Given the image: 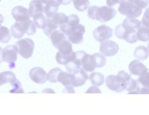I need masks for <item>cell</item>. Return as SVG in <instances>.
I'll list each match as a JSON object with an SVG mask.
<instances>
[{
  "mask_svg": "<svg viewBox=\"0 0 149 115\" xmlns=\"http://www.w3.org/2000/svg\"><path fill=\"white\" fill-rule=\"evenodd\" d=\"M85 93H102L100 89L95 86H91L89 88Z\"/></svg>",
  "mask_w": 149,
  "mask_h": 115,
  "instance_id": "41",
  "label": "cell"
},
{
  "mask_svg": "<svg viewBox=\"0 0 149 115\" xmlns=\"http://www.w3.org/2000/svg\"><path fill=\"white\" fill-rule=\"evenodd\" d=\"M59 52L63 55H68L73 51L72 44L66 38L63 40L56 47Z\"/></svg>",
  "mask_w": 149,
  "mask_h": 115,
  "instance_id": "19",
  "label": "cell"
},
{
  "mask_svg": "<svg viewBox=\"0 0 149 115\" xmlns=\"http://www.w3.org/2000/svg\"><path fill=\"white\" fill-rule=\"evenodd\" d=\"M62 93H75V92L73 86H68V87H65V89L63 91Z\"/></svg>",
  "mask_w": 149,
  "mask_h": 115,
  "instance_id": "43",
  "label": "cell"
},
{
  "mask_svg": "<svg viewBox=\"0 0 149 115\" xmlns=\"http://www.w3.org/2000/svg\"><path fill=\"white\" fill-rule=\"evenodd\" d=\"M75 57L76 52L73 51L68 55H63L58 51L56 55V62L63 65H66L69 62L74 60Z\"/></svg>",
  "mask_w": 149,
  "mask_h": 115,
  "instance_id": "18",
  "label": "cell"
},
{
  "mask_svg": "<svg viewBox=\"0 0 149 115\" xmlns=\"http://www.w3.org/2000/svg\"><path fill=\"white\" fill-rule=\"evenodd\" d=\"M30 17L33 18L35 15L39 13H43V5L41 0H33L30 2L28 10Z\"/></svg>",
  "mask_w": 149,
  "mask_h": 115,
  "instance_id": "15",
  "label": "cell"
},
{
  "mask_svg": "<svg viewBox=\"0 0 149 115\" xmlns=\"http://www.w3.org/2000/svg\"><path fill=\"white\" fill-rule=\"evenodd\" d=\"M118 11L120 14L126 16L127 18H136L140 16L143 9L138 8L133 3L127 0L119 3Z\"/></svg>",
  "mask_w": 149,
  "mask_h": 115,
  "instance_id": "4",
  "label": "cell"
},
{
  "mask_svg": "<svg viewBox=\"0 0 149 115\" xmlns=\"http://www.w3.org/2000/svg\"><path fill=\"white\" fill-rule=\"evenodd\" d=\"M80 68H81V66L77 65L73 60L66 65V70L70 73H73Z\"/></svg>",
  "mask_w": 149,
  "mask_h": 115,
  "instance_id": "39",
  "label": "cell"
},
{
  "mask_svg": "<svg viewBox=\"0 0 149 115\" xmlns=\"http://www.w3.org/2000/svg\"><path fill=\"white\" fill-rule=\"evenodd\" d=\"M62 71L60 68L57 67L50 70L47 74V80L51 83H56L57 82L58 76Z\"/></svg>",
  "mask_w": 149,
  "mask_h": 115,
  "instance_id": "32",
  "label": "cell"
},
{
  "mask_svg": "<svg viewBox=\"0 0 149 115\" xmlns=\"http://www.w3.org/2000/svg\"><path fill=\"white\" fill-rule=\"evenodd\" d=\"M1 73L2 84H5L8 83L12 84L17 79L15 74L13 72L6 71Z\"/></svg>",
  "mask_w": 149,
  "mask_h": 115,
  "instance_id": "29",
  "label": "cell"
},
{
  "mask_svg": "<svg viewBox=\"0 0 149 115\" xmlns=\"http://www.w3.org/2000/svg\"><path fill=\"white\" fill-rule=\"evenodd\" d=\"M88 75L83 68L76 71L71 74V83L73 87H80L83 85L88 79Z\"/></svg>",
  "mask_w": 149,
  "mask_h": 115,
  "instance_id": "11",
  "label": "cell"
},
{
  "mask_svg": "<svg viewBox=\"0 0 149 115\" xmlns=\"http://www.w3.org/2000/svg\"><path fill=\"white\" fill-rule=\"evenodd\" d=\"M89 79L93 85L100 86L104 83V76L99 72H93L91 74Z\"/></svg>",
  "mask_w": 149,
  "mask_h": 115,
  "instance_id": "26",
  "label": "cell"
},
{
  "mask_svg": "<svg viewBox=\"0 0 149 115\" xmlns=\"http://www.w3.org/2000/svg\"><path fill=\"white\" fill-rule=\"evenodd\" d=\"M15 45L21 56L25 59L32 57L35 47L34 42L29 38L22 39L16 42Z\"/></svg>",
  "mask_w": 149,
  "mask_h": 115,
  "instance_id": "6",
  "label": "cell"
},
{
  "mask_svg": "<svg viewBox=\"0 0 149 115\" xmlns=\"http://www.w3.org/2000/svg\"><path fill=\"white\" fill-rule=\"evenodd\" d=\"M131 74H128L124 71H119L116 76L111 75L106 77V86L115 92H122L125 90L127 82L131 78Z\"/></svg>",
  "mask_w": 149,
  "mask_h": 115,
  "instance_id": "3",
  "label": "cell"
},
{
  "mask_svg": "<svg viewBox=\"0 0 149 115\" xmlns=\"http://www.w3.org/2000/svg\"><path fill=\"white\" fill-rule=\"evenodd\" d=\"M75 8L80 12H84L90 5L89 0H72Z\"/></svg>",
  "mask_w": 149,
  "mask_h": 115,
  "instance_id": "30",
  "label": "cell"
},
{
  "mask_svg": "<svg viewBox=\"0 0 149 115\" xmlns=\"http://www.w3.org/2000/svg\"><path fill=\"white\" fill-rule=\"evenodd\" d=\"M19 53L16 45L7 46L2 51V60L9 64V68L13 69L15 67V62L17 60Z\"/></svg>",
  "mask_w": 149,
  "mask_h": 115,
  "instance_id": "7",
  "label": "cell"
},
{
  "mask_svg": "<svg viewBox=\"0 0 149 115\" xmlns=\"http://www.w3.org/2000/svg\"><path fill=\"white\" fill-rule=\"evenodd\" d=\"M29 76L32 81L39 84H44L47 80V72L41 67L32 68L29 71Z\"/></svg>",
  "mask_w": 149,
  "mask_h": 115,
  "instance_id": "12",
  "label": "cell"
},
{
  "mask_svg": "<svg viewBox=\"0 0 149 115\" xmlns=\"http://www.w3.org/2000/svg\"><path fill=\"white\" fill-rule=\"evenodd\" d=\"M91 54L85 53L81 61V66L83 69L85 71L89 72L94 71L96 68L93 66L91 63Z\"/></svg>",
  "mask_w": 149,
  "mask_h": 115,
  "instance_id": "25",
  "label": "cell"
},
{
  "mask_svg": "<svg viewBox=\"0 0 149 115\" xmlns=\"http://www.w3.org/2000/svg\"><path fill=\"white\" fill-rule=\"evenodd\" d=\"M117 12L116 9L106 6L98 7L92 5L89 8L88 16L89 18L93 20L105 23L113 18Z\"/></svg>",
  "mask_w": 149,
  "mask_h": 115,
  "instance_id": "2",
  "label": "cell"
},
{
  "mask_svg": "<svg viewBox=\"0 0 149 115\" xmlns=\"http://www.w3.org/2000/svg\"><path fill=\"white\" fill-rule=\"evenodd\" d=\"M43 5V13L47 18H50L57 12L59 7L62 5V0H41Z\"/></svg>",
  "mask_w": 149,
  "mask_h": 115,
  "instance_id": "10",
  "label": "cell"
},
{
  "mask_svg": "<svg viewBox=\"0 0 149 115\" xmlns=\"http://www.w3.org/2000/svg\"><path fill=\"white\" fill-rule=\"evenodd\" d=\"M4 18L3 15L0 14V26H1V24L4 22Z\"/></svg>",
  "mask_w": 149,
  "mask_h": 115,
  "instance_id": "46",
  "label": "cell"
},
{
  "mask_svg": "<svg viewBox=\"0 0 149 115\" xmlns=\"http://www.w3.org/2000/svg\"><path fill=\"white\" fill-rule=\"evenodd\" d=\"M19 24L17 22L12 26L11 28V35L15 38H22L24 36V34L22 32Z\"/></svg>",
  "mask_w": 149,
  "mask_h": 115,
  "instance_id": "33",
  "label": "cell"
},
{
  "mask_svg": "<svg viewBox=\"0 0 149 115\" xmlns=\"http://www.w3.org/2000/svg\"><path fill=\"white\" fill-rule=\"evenodd\" d=\"M58 26L53 24L49 20V18H47V24L45 28L43 29L44 34L48 37H49L51 33L55 30L58 28Z\"/></svg>",
  "mask_w": 149,
  "mask_h": 115,
  "instance_id": "34",
  "label": "cell"
},
{
  "mask_svg": "<svg viewBox=\"0 0 149 115\" xmlns=\"http://www.w3.org/2000/svg\"><path fill=\"white\" fill-rule=\"evenodd\" d=\"M2 85V83H1V73H0V86Z\"/></svg>",
  "mask_w": 149,
  "mask_h": 115,
  "instance_id": "47",
  "label": "cell"
},
{
  "mask_svg": "<svg viewBox=\"0 0 149 115\" xmlns=\"http://www.w3.org/2000/svg\"><path fill=\"white\" fill-rule=\"evenodd\" d=\"M1 0H0V1H1Z\"/></svg>",
  "mask_w": 149,
  "mask_h": 115,
  "instance_id": "48",
  "label": "cell"
},
{
  "mask_svg": "<svg viewBox=\"0 0 149 115\" xmlns=\"http://www.w3.org/2000/svg\"><path fill=\"white\" fill-rule=\"evenodd\" d=\"M91 63L95 68H102L106 64V58L104 55L95 53L91 56Z\"/></svg>",
  "mask_w": 149,
  "mask_h": 115,
  "instance_id": "17",
  "label": "cell"
},
{
  "mask_svg": "<svg viewBox=\"0 0 149 115\" xmlns=\"http://www.w3.org/2000/svg\"><path fill=\"white\" fill-rule=\"evenodd\" d=\"M125 1L127 0H106V4L108 6L111 7L116 4H119L120 2Z\"/></svg>",
  "mask_w": 149,
  "mask_h": 115,
  "instance_id": "42",
  "label": "cell"
},
{
  "mask_svg": "<svg viewBox=\"0 0 149 115\" xmlns=\"http://www.w3.org/2000/svg\"><path fill=\"white\" fill-rule=\"evenodd\" d=\"M134 57L141 60H145L149 56L148 48L143 46H139L135 48L134 51Z\"/></svg>",
  "mask_w": 149,
  "mask_h": 115,
  "instance_id": "22",
  "label": "cell"
},
{
  "mask_svg": "<svg viewBox=\"0 0 149 115\" xmlns=\"http://www.w3.org/2000/svg\"><path fill=\"white\" fill-rule=\"evenodd\" d=\"M141 24V21L139 20L125 18L123 24L117 26L115 28V35L118 38L124 40L130 44L136 43L138 40L137 31Z\"/></svg>",
  "mask_w": 149,
  "mask_h": 115,
  "instance_id": "1",
  "label": "cell"
},
{
  "mask_svg": "<svg viewBox=\"0 0 149 115\" xmlns=\"http://www.w3.org/2000/svg\"><path fill=\"white\" fill-rule=\"evenodd\" d=\"M85 32V27L79 23L71 26L65 36L71 44H80L83 41V35Z\"/></svg>",
  "mask_w": 149,
  "mask_h": 115,
  "instance_id": "5",
  "label": "cell"
},
{
  "mask_svg": "<svg viewBox=\"0 0 149 115\" xmlns=\"http://www.w3.org/2000/svg\"><path fill=\"white\" fill-rule=\"evenodd\" d=\"M137 80L139 84L141 86L143 87L149 88V71L145 73L144 74L139 76V77L138 79H137Z\"/></svg>",
  "mask_w": 149,
  "mask_h": 115,
  "instance_id": "36",
  "label": "cell"
},
{
  "mask_svg": "<svg viewBox=\"0 0 149 115\" xmlns=\"http://www.w3.org/2000/svg\"><path fill=\"white\" fill-rule=\"evenodd\" d=\"M11 39L9 29L4 26H0V42L1 43H8Z\"/></svg>",
  "mask_w": 149,
  "mask_h": 115,
  "instance_id": "31",
  "label": "cell"
},
{
  "mask_svg": "<svg viewBox=\"0 0 149 115\" xmlns=\"http://www.w3.org/2000/svg\"><path fill=\"white\" fill-rule=\"evenodd\" d=\"M93 34L96 40L102 42L112 37L113 30L108 26L103 25L95 29Z\"/></svg>",
  "mask_w": 149,
  "mask_h": 115,
  "instance_id": "8",
  "label": "cell"
},
{
  "mask_svg": "<svg viewBox=\"0 0 149 115\" xmlns=\"http://www.w3.org/2000/svg\"><path fill=\"white\" fill-rule=\"evenodd\" d=\"M71 74L70 73L64 72L62 71L58 76L57 82H60L65 87L72 86L71 83Z\"/></svg>",
  "mask_w": 149,
  "mask_h": 115,
  "instance_id": "27",
  "label": "cell"
},
{
  "mask_svg": "<svg viewBox=\"0 0 149 115\" xmlns=\"http://www.w3.org/2000/svg\"><path fill=\"white\" fill-rule=\"evenodd\" d=\"M100 52L106 57H112L116 55L118 50V45L114 41L107 40L103 41L100 45Z\"/></svg>",
  "mask_w": 149,
  "mask_h": 115,
  "instance_id": "9",
  "label": "cell"
},
{
  "mask_svg": "<svg viewBox=\"0 0 149 115\" xmlns=\"http://www.w3.org/2000/svg\"><path fill=\"white\" fill-rule=\"evenodd\" d=\"M72 1V0H62V5H70Z\"/></svg>",
  "mask_w": 149,
  "mask_h": 115,
  "instance_id": "44",
  "label": "cell"
},
{
  "mask_svg": "<svg viewBox=\"0 0 149 115\" xmlns=\"http://www.w3.org/2000/svg\"><path fill=\"white\" fill-rule=\"evenodd\" d=\"M2 51H3V49L1 47H0V64L2 63Z\"/></svg>",
  "mask_w": 149,
  "mask_h": 115,
  "instance_id": "45",
  "label": "cell"
},
{
  "mask_svg": "<svg viewBox=\"0 0 149 115\" xmlns=\"http://www.w3.org/2000/svg\"><path fill=\"white\" fill-rule=\"evenodd\" d=\"M128 1L133 3L136 6L141 9L147 7L149 4V0H128Z\"/></svg>",
  "mask_w": 149,
  "mask_h": 115,
  "instance_id": "37",
  "label": "cell"
},
{
  "mask_svg": "<svg viewBox=\"0 0 149 115\" xmlns=\"http://www.w3.org/2000/svg\"><path fill=\"white\" fill-rule=\"evenodd\" d=\"M11 14L16 22L26 21L31 18L29 14L28 9L22 6L14 8Z\"/></svg>",
  "mask_w": 149,
  "mask_h": 115,
  "instance_id": "13",
  "label": "cell"
},
{
  "mask_svg": "<svg viewBox=\"0 0 149 115\" xmlns=\"http://www.w3.org/2000/svg\"><path fill=\"white\" fill-rule=\"evenodd\" d=\"M138 40L142 42H148L149 40V28L146 27L141 24L138 28L136 32Z\"/></svg>",
  "mask_w": 149,
  "mask_h": 115,
  "instance_id": "23",
  "label": "cell"
},
{
  "mask_svg": "<svg viewBox=\"0 0 149 115\" xmlns=\"http://www.w3.org/2000/svg\"><path fill=\"white\" fill-rule=\"evenodd\" d=\"M142 25L146 27H149V19H148V8H147L146 11L145 12L143 16V19L141 21Z\"/></svg>",
  "mask_w": 149,
  "mask_h": 115,
  "instance_id": "40",
  "label": "cell"
},
{
  "mask_svg": "<svg viewBox=\"0 0 149 115\" xmlns=\"http://www.w3.org/2000/svg\"><path fill=\"white\" fill-rule=\"evenodd\" d=\"M131 74L140 76L148 71V69L144 64L138 60H132L129 65Z\"/></svg>",
  "mask_w": 149,
  "mask_h": 115,
  "instance_id": "14",
  "label": "cell"
},
{
  "mask_svg": "<svg viewBox=\"0 0 149 115\" xmlns=\"http://www.w3.org/2000/svg\"><path fill=\"white\" fill-rule=\"evenodd\" d=\"M48 18L53 24L58 27L62 24L67 23L68 19V17L63 13H55Z\"/></svg>",
  "mask_w": 149,
  "mask_h": 115,
  "instance_id": "20",
  "label": "cell"
},
{
  "mask_svg": "<svg viewBox=\"0 0 149 115\" xmlns=\"http://www.w3.org/2000/svg\"><path fill=\"white\" fill-rule=\"evenodd\" d=\"M68 17V19L67 24L70 26H73L79 24L80 22V19L77 15L72 14Z\"/></svg>",
  "mask_w": 149,
  "mask_h": 115,
  "instance_id": "38",
  "label": "cell"
},
{
  "mask_svg": "<svg viewBox=\"0 0 149 115\" xmlns=\"http://www.w3.org/2000/svg\"><path fill=\"white\" fill-rule=\"evenodd\" d=\"M13 86V89L10 91L11 93H23L24 90L22 87L21 83L18 79H16L15 82L11 84Z\"/></svg>",
  "mask_w": 149,
  "mask_h": 115,
  "instance_id": "35",
  "label": "cell"
},
{
  "mask_svg": "<svg viewBox=\"0 0 149 115\" xmlns=\"http://www.w3.org/2000/svg\"><path fill=\"white\" fill-rule=\"evenodd\" d=\"M33 22L36 27L40 29H43L47 24V19L43 13H39L33 17Z\"/></svg>",
  "mask_w": 149,
  "mask_h": 115,
  "instance_id": "28",
  "label": "cell"
},
{
  "mask_svg": "<svg viewBox=\"0 0 149 115\" xmlns=\"http://www.w3.org/2000/svg\"><path fill=\"white\" fill-rule=\"evenodd\" d=\"M49 38L52 41L53 45L56 48L58 45L63 40L67 38V37L63 33L56 29L51 33Z\"/></svg>",
  "mask_w": 149,
  "mask_h": 115,
  "instance_id": "21",
  "label": "cell"
},
{
  "mask_svg": "<svg viewBox=\"0 0 149 115\" xmlns=\"http://www.w3.org/2000/svg\"><path fill=\"white\" fill-rule=\"evenodd\" d=\"M20 23L24 27L25 33L29 36L33 35L36 32V27L33 21L30 20H28L24 21H20Z\"/></svg>",
  "mask_w": 149,
  "mask_h": 115,
  "instance_id": "24",
  "label": "cell"
},
{
  "mask_svg": "<svg viewBox=\"0 0 149 115\" xmlns=\"http://www.w3.org/2000/svg\"><path fill=\"white\" fill-rule=\"evenodd\" d=\"M143 86H141L137 79L134 80L131 78L130 80L127 82L125 90L128 92V94H139L140 89Z\"/></svg>",
  "mask_w": 149,
  "mask_h": 115,
  "instance_id": "16",
  "label": "cell"
}]
</instances>
